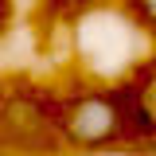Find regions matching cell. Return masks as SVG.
Masks as SVG:
<instances>
[{"instance_id": "cell-1", "label": "cell", "mask_w": 156, "mask_h": 156, "mask_svg": "<svg viewBox=\"0 0 156 156\" xmlns=\"http://www.w3.org/2000/svg\"><path fill=\"white\" fill-rule=\"evenodd\" d=\"M58 136L70 152H113L129 148V125H125V98L121 86H90L66 94L55 105Z\"/></svg>"}, {"instance_id": "cell-2", "label": "cell", "mask_w": 156, "mask_h": 156, "mask_svg": "<svg viewBox=\"0 0 156 156\" xmlns=\"http://www.w3.org/2000/svg\"><path fill=\"white\" fill-rule=\"evenodd\" d=\"M0 152L58 156L62 152V136H58L55 109H47L27 90L0 94Z\"/></svg>"}, {"instance_id": "cell-3", "label": "cell", "mask_w": 156, "mask_h": 156, "mask_svg": "<svg viewBox=\"0 0 156 156\" xmlns=\"http://www.w3.org/2000/svg\"><path fill=\"white\" fill-rule=\"evenodd\" d=\"M121 98H125L129 148L156 152V62L136 70V78L121 82Z\"/></svg>"}, {"instance_id": "cell-4", "label": "cell", "mask_w": 156, "mask_h": 156, "mask_svg": "<svg viewBox=\"0 0 156 156\" xmlns=\"http://www.w3.org/2000/svg\"><path fill=\"white\" fill-rule=\"evenodd\" d=\"M133 12L144 27H156V0H133Z\"/></svg>"}]
</instances>
